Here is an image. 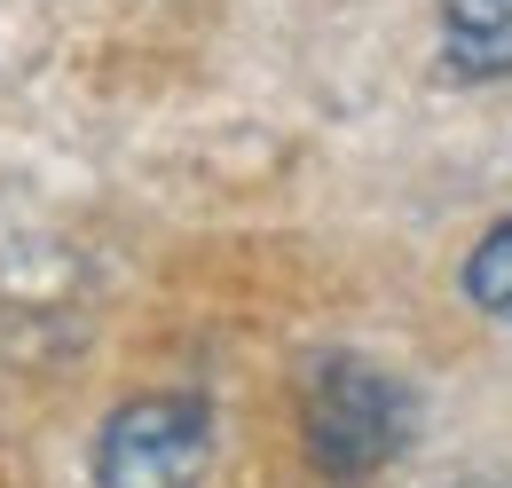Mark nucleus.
Returning a JSON list of instances; mask_svg holds the SVG:
<instances>
[{
    "instance_id": "1",
    "label": "nucleus",
    "mask_w": 512,
    "mask_h": 488,
    "mask_svg": "<svg viewBox=\"0 0 512 488\" xmlns=\"http://www.w3.org/2000/svg\"><path fill=\"white\" fill-rule=\"evenodd\" d=\"M410 394L386 378L379 363H355V355H331L308 370L300 386V433H308V457L331 481H371L386 473L402 449H410Z\"/></svg>"
},
{
    "instance_id": "2",
    "label": "nucleus",
    "mask_w": 512,
    "mask_h": 488,
    "mask_svg": "<svg viewBox=\"0 0 512 488\" xmlns=\"http://www.w3.org/2000/svg\"><path fill=\"white\" fill-rule=\"evenodd\" d=\"M213 465V402L205 394H142L95 433L103 488H197Z\"/></svg>"
},
{
    "instance_id": "3",
    "label": "nucleus",
    "mask_w": 512,
    "mask_h": 488,
    "mask_svg": "<svg viewBox=\"0 0 512 488\" xmlns=\"http://www.w3.org/2000/svg\"><path fill=\"white\" fill-rule=\"evenodd\" d=\"M442 56L457 79H512V0H442Z\"/></svg>"
},
{
    "instance_id": "4",
    "label": "nucleus",
    "mask_w": 512,
    "mask_h": 488,
    "mask_svg": "<svg viewBox=\"0 0 512 488\" xmlns=\"http://www.w3.org/2000/svg\"><path fill=\"white\" fill-rule=\"evenodd\" d=\"M465 300L489 307L497 323H512V221H497L489 237L473 244V260H465Z\"/></svg>"
}]
</instances>
